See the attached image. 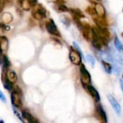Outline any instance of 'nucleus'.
<instances>
[{"label":"nucleus","instance_id":"obj_5","mask_svg":"<svg viewBox=\"0 0 123 123\" xmlns=\"http://www.w3.org/2000/svg\"><path fill=\"white\" fill-rule=\"evenodd\" d=\"M46 28L47 30V31L51 34V35H54V36H59L60 34H59V32L56 28V25H55L54 22L52 20H50L49 21L46 22Z\"/></svg>","mask_w":123,"mask_h":123},{"label":"nucleus","instance_id":"obj_3","mask_svg":"<svg viewBox=\"0 0 123 123\" xmlns=\"http://www.w3.org/2000/svg\"><path fill=\"white\" fill-rule=\"evenodd\" d=\"M21 92H19L18 90H14L11 93V101L12 105L15 107L20 108L22 107V98H21Z\"/></svg>","mask_w":123,"mask_h":123},{"label":"nucleus","instance_id":"obj_2","mask_svg":"<svg viewBox=\"0 0 123 123\" xmlns=\"http://www.w3.org/2000/svg\"><path fill=\"white\" fill-rule=\"evenodd\" d=\"M69 58H70V60L71 61V62L73 65H81L82 56L80 55V54L78 51H76L73 48L70 49V54H69Z\"/></svg>","mask_w":123,"mask_h":123},{"label":"nucleus","instance_id":"obj_18","mask_svg":"<svg viewBox=\"0 0 123 123\" xmlns=\"http://www.w3.org/2000/svg\"><path fill=\"white\" fill-rule=\"evenodd\" d=\"M28 2H29V5H31V6H35L36 5V2H37V0H28Z\"/></svg>","mask_w":123,"mask_h":123},{"label":"nucleus","instance_id":"obj_17","mask_svg":"<svg viewBox=\"0 0 123 123\" xmlns=\"http://www.w3.org/2000/svg\"><path fill=\"white\" fill-rule=\"evenodd\" d=\"M0 100H1L3 102H6V98L5 96V95L3 94V93L0 91Z\"/></svg>","mask_w":123,"mask_h":123},{"label":"nucleus","instance_id":"obj_22","mask_svg":"<svg viewBox=\"0 0 123 123\" xmlns=\"http://www.w3.org/2000/svg\"><path fill=\"white\" fill-rule=\"evenodd\" d=\"M122 80H123V75H122Z\"/></svg>","mask_w":123,"mask_h":123},{"label":"nucleus","instance_id":"obj_19","mask_svg":"<svg viewBox=\"0 0 123 123\" xmlns=\"http://www.w3.org/2000/svg\"><path fill=\"white\" fill-rule=\"evenodd\" d=\"M120 86H121L122 91L123 93V80H120Z\"/></svg>","mask_w":123,"mask_h":123},{"label":"nucleus","instance_id":"obj_7","mask_svg":"<svg viewBox=\"0 0 123 123\" xmlns=\"http://www.w3.org/2000/svg\"><path fill=\"white\" fill-rule=\"evenodd\" d=\"M22 116H23V118L25 119L29 123H39V122L26 110H23Z\"/></svg>","mask_w":123,"mask_h":123},{"label":"nucleus","instance_id":"obj_4","mask_svg":"<svg viewBox=\"0 0 123 123\" xmlns=\"http://www.w3.org/2000/svg\"><path fill=\"white\" fill-rule=\"evenodd\" d=\"M107 98H108V100H109V103L111 105V107L114 110L115 113L119 117L121 115V114H122V107H121L120 104L117 101V99L114 96H112L111 95H110V94L108 95L107 96Z\"/></svg>","mask_w":123,"mask_h":123},{"label":"nucleus","instance_id":"obj_6","mask_svg":"<svg viewBox=\"0 0 123 123\" xmlns=\"http://www.w3.org/2000/svg\"><path fill=\"white\" fill-rule=\"evenodd\" d=\"M89 93L91 95V96L94 98V100L97 102H98L100 101V96H99V93L97 91V90L91 85H88L86 86Z\"/></svg>","mask_w":123,"mask_h":123},{"label":"nucleus","instance_id":"obj_10","mask_svg":"<svg viewBox=\"0 0 123 123\" xmlns=\"http://www.w3.org/2000/svg\"><path fill=\"white\" fill-rule=\"evenodd\" d=\"M8 40L5 37H0V53L5 51L7 49Z\"/></svg>","mask_w":123,"mask_h":123},{"label":"nucleus","instance_id":"obj_21","mask_svg":"<svg viewBox=\"0 0 123 123\" xmlns=\"http://www.w3.org/2000/svg\"><path fill=\"white\" fill-rule=\"evenodd\" d=\"M122 37H123V33H122Z\"/></svg>","mask_w":123,"mask_h":123},{"label":"nucleus","instance_id":"obj_11","mask_svg":"<svg viewBox=\"0 0 123 123\" xmlns=\"http://www.w3.org/2000/svg\"><path fill=\"white\" fill-rule=\"evenodd\" d=\"M101 64H102V66L105 70V72L108 74H111V72H112V66L111 64H109L107 62L104 61V60H102L101 61Z\"/></svg>","mask_w":123,"mask_h":123},{"label":"nucleus","instance_id":"obj_13","mask_svg":"<svg viewBox=\"0 0 123 123\" xmlns=\"http://www.w3.org/2000/svg\"><path fill=\"white\" fill-rule=\"evenodd\" d=\"M95 12L96 14H98L99 16H104L105 15V10L104 7L100 5V4H97L96 5V9H95Z\"/></svg>","mask_w":123,"mask_h":123},{"label":"nucleus","instance_id":"obj_9","mask_svg":"<svg viewBox=\"0 0 123 123\" xmlns=\"http://www.w3.org/2000/svg\"><path fill=\"white\" fill-rule=\"evenodd\" d=\"M7 76L8 80L13 84L15 83H16L18 81V76L17 74L15 73V71L11 70H8L7 72Z\"/></svg>","mask_w":123,"mask_h":123},{"label":"nucleus","instance_id":"obj_15","mask_svg":"<svg viewBox=\"0 0 123 123\" xmlns=\"http://www.w3.org/2000/svg\"><path fill=\"white\" fill-rule=\"evenodd\" d=\"M86 59H87V61L91 64V65L93 68L94 65H95V59H94V57L91 54H87Z\"/></svg>","mask_w":123,"mask_h":123},{"label":"nucleus","instance_id":"obj_1","mask_svg":"<svg viewBox=\"0 0 123 123\" xmlns=\"http://www.w3.org/2000/svg\"><path fill=\"white\" fill-rule=\"evenodd\" d=\"M80 75H81V81L84 86H87L88 85H90V83L91 81V78L89 72L86 68L85 65L83 64L80 65Z\"/></svg>","mask_w":123,"mask_h":123},{"label":"nucleus","instance_id":"obj_23","mask_svg":"<svg viewBox=\"0 0 123 123\" xmlns=\"http://www.w3.org/2000/svg\"><path fill=\"white\" fill-rule=\"evenodd\" d=\"M20 1H23V0H20Z\"/></svg>","mask_w":123,"mask_h":123},{"label":"nucleus","instance_id":"obj_24","mask_svg":"<svg viewBox=\"0 0 123 123\" xmlns=\"http://www.w3.org/2000/svg\"><path fill=\"white\" fill-rule=\"evenodd\" d=\"M98 1H100V0H98Z\"/></svg>","mask_w":123,"mask_h":123},{"label":"nucleus","instance_id":"obj_12","mask_svg":"<svg viewBox=\"0 0 123 123\" xmlns=\"http://www.w3.org/2000/svg\"><path fill=\"white\" fill-rule=\"evenodd\" d=\"M70 12L75 19H80L81 18H84V15L82 13V12L78 9H71Z\"/></svg>","mask_w":123,"mask_h":123},{"label":"nucleus","instance_id":"obj_20","mask_svg":"<svg viewBox=\"0 0 123 123\" xmlns=\"http://www.w3.org/2000/svg\"><path fill=\"white\" fill-rule=\"evenodd\" d=\"M0 123H4V121L3 120H0Z\"/></svg>","mask_w":123,"mask_h":123},{"label":"nucleus","instance_id":"obj_8","mask_svg":"<svg viewBox=\"0 0 123 123\" xmlns=\"http://www.w3.org/2000/svg\"><path fill=\"white\" fill-rule=\"evenodd\" d=\"M96 111L99 115V117H101V119L104 121V123H107V117H106V114L105 112V111L104 110L101 104H96Z\"/></svg>","mask_w":123,"mask_h":123},{"label":"nucleus","instance_id":"obj_25","mask_svg":"<svg viewBox=\"0 0 123 123\" xmlns=\"http://www.w3.org/2000/svg\"><path fill=\"white\" fill-rule=\"evenodd\" d=\"M122 12H123V10H122Z\"/></svg>","mask_w":123,"mask_h":123},{"label":"nucleus","instance_id":"obj_14","mask_svg":"<svg viewBox=\"0 0 123 123\" xmlns=\"http://www.w3.org/2000/svg\"><path fill=\"white\" fill-rule=\"evenodd\" d=\"M114 46L117 49V50L119 52L123 51V46L122 43H121V41H119V39L118 38L117 36H115L114 38Z\"/></svg>","mask_w":123,"mask_h":123},{"label":"nucleus","instance_id":"obj_16","mask_svg":"<svg viewBox=\"0 0 123 123\" xmlns=\"http://www.w3.org/2000/svg\"><path fill=\"white\" fill-rule=\"evenodd\" d=\"M59 10L60 11H62V12H67V11H68V7L65 5H59Z\"/></svg>","mask_w":123,"mask_h":123}]
</instances>
